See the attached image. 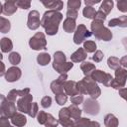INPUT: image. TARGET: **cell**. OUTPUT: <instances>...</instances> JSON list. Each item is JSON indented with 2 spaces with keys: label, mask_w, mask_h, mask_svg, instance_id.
<instances>
[{
  "label": "cell",
  "mask_w": 127,
  "mask_h": 127,
  "mask_svg": "<svg viewBox=\"0 0 127 127\" xmlns=\"http://www.w3.org/2000/svg\"><path fill=\"white\" fill-rule=\"evenodd\" d=\"M41 26V19L40 13L37 10H32L28 14L27 19V27L30 30H37Z\"/></svg>",
  "instance_id": "cell-12"
},
{
  "label": "cell",
  "mask_w": 127,
  "mask_h": 127,
  "mask_svg": "<svg viewBox=\"0 0 127 127\" xmlns=\"http://www.w3.org/2000/svg\"><path fill=\"white\" fill-rule=\"evenodd\" d=\"M90 76L96 81V82H99V83H102L103 85L105 86H110L111 84V81L113 79L112 75L110 73H107L103 70H100V69H95L92 71V73L90 74Z\"/></svg>",
  "instance_id": "cell-8"
},
{
  "label": "cell",
  "mask_w": 127,
  "mask_h": 127,
  "mask_svg": "<svg viewBox=\"0 0 127 127\" xmlns=\"http://www.w3.org/2000/svg\"><path fill=\"white\" fill-rule=\"evenodd\" d=\"M21 75H22L21 69L17 65H13V66L9 67L6 70V73H5L4 76H5L6 81H8V82H15V81L20 79Z\"/></svg>",
  "instance_id": "cell-13"
},
{
  "label": "cell",
  "mask_w": 127,
  "mask_h": 127,
  "mask_svg": "<svg viewBox=\"0 0 127 127\" xmlns=\"http://www.w3.org/2000/svg\"><path fill=\"white\" fill-rule=\"evenodd\" d=\"M8 60H9V62H10L13 65H17V64H19L20 62H21V56H20V54L17 53V52H12V53H10V55H9V57H8Z\"/></svg>",
  "instance_id": "cell-35"
},
{
  "label": "cell",
  "mask_w": 127,
  "mask_h": 127,
  "mask_svg": "<svg viewBox=\"0 0 127 127\" xmlns=\"http://www.w3.org/2000/svg\"><path fill=\"white\" fill-rule=\"evenodd\" d=\"M39 113V107H38V103L37 102H32L31 104V107L29 109V112H28V115L32 118H35Z\"/></svg>",
  "instance_id": "cell-38"
},
{
  "label": "cell",
  "mask_w": 127,
  "mask_h": 127,
  "mask_svg": "<svg viewBox=\"0 0 127 127\" xmlns=\"http://www.w3.org/2000/svg\"><path fill=\"white\" fill-rule=\"evenodd\" d=\"M68 109H69V112H70V116L73 120H77L81 117V110L77 107V105L71 103V105L68 106Z\"/></svg>",
  "instance_id": "cell-29"
},
{
  "label": "cell",
  "mask_w": 127,
  "mask_h": 127,
  "mask_svg": "<svg viewBox=\"0 0 127 127\" xmlns=\"http://www.w3.org/2000/svg\"><path fill=\"white\" fill-rule=\"evenodd\" d=\"M41 105L43 108H49L52 105V98L50 96H44L41 100Z\"/></svg>",
  "instance_id": "cell-45"
},
{
  "label": "cell",
  "mask_w": 127,
  "mask_h": 127,
  "mask_svg": "<svg viewBox=\"0 0 127 127\" xmlns=\"http://www.w3.org/2000/svg\"><path fill=\"white\" fill-rule=\"evenodd\" d=\"M1 66H2V70H1V72H0V75L3 76V75H5V73H6V71H5V64H4L3 62H1Z\"/></svg>",
  "instance_id": "cell-53"
},
{
  "label": "cell",
  "mask_w": 127,
  "mask_h": 127,
  "mask_svg": "<svg viewBox=\"0 0 127 127\" xmlns=\"http://www.w3.org/2000/svg\"><path fill=\"white\" fill-rule=\"evenodd\" d=\"M0 45H1V51L3 53H9L13 49V43L9 38H2Z\"/></svg>",
  "instance_id": "cell-25"
},
{
  "label": "cell",
  "mask_w": 127,
  "mask_h": 127,
  "mask_svg": "<svg viewBox=\"0 0 127 127\" xmlns=\"http://www.w3.org/2000/svg\"><path fill=\"white\" fill-rule=\"evenodd\" d=\"M107 64H108V67L113 69V70L117 69L121 65L120 60L118 58H116V57H109L108 60H107Z\"/></svg>",
  "instance_id": "cell-33"
},
{
  "label": "cell",
  "mask_w": 127,
  "mask_h": 127,
  "mask_svg": "<svg viewBox=\"0 0 127 127\" xmlns=\"http://www.w3.org/2000/svg\"><path fill=\"white\" fill-rule=\"evenodd\" d=\"M64 62H66V57H65L64 53L62 52V51H57V52H55L53 64H59L64 63Z\"/></svg>",
  "instance_id": "cell-28"
},
{
  "label": "cell",
  "mask_w": 127,
  "mask_h": 127,
  "mask_svg": "<svg viewBox=\"0 0 127 127\" xmlns=\"http://www.w3.org/2000/svg\"><path fill=\"white\" fill-rule=\"evenodd\" d=\"M92 35L91 32H89L87 30V28L85 27V25L83 24H79L75 31H74V36H73V43L75 45H80L81 43L84 42V40L86 38H89Z\"/></svg>",
  "instance_id": "cell-7"
},
{
  "label": "cell",
  "mask_w": 127,
  "mask_h": 127,
  "mask_svg": "<svg viewBox=\"0 0 127 127\" xmlns=\"http://www.w3.org/2000/svg\"><path fill=\"white\" fill-rule=\"evenodd\" d=\"M17 9H18L17 4H15V3H10V2H5V3L1 6L0 12H1L2 14H4V15L10 16V15H13V14L17 11Z\"/></svg>",
  "instance_id": "cell-20"
},
{
  "label": "cell",
  "mask_w": 127,
  "mask_h": 127,
  "mask_svg": "<svg viewBox=\"0 0 127 127\" xmlns=\"http://www.w3.org/2000/svg\"><path fill=\"white\" fill-rule=\"evenodd\" d=\"M81 1L80 0H68L67 1V9L78 10L80 8Z\"/></svg>",
  "instance_id": "cell-39"
},
{
  "label": "cell",
  "mask_w": 127,
  "mask_h": 127,
  "mask_svg": "<svg viewBox=\"0 0 127 127\" xmlns=\"http://www.w3.org/2000/svg\"><path fill=\"white\" fill-rule=\"evenodd\" d=\"M117 9H118V11H120L122 13L127 12V0L117 1Z\"/></svg>",
  "instance_id": "cell-43"
},
{
  "label": "cell",
  "mask_w": 127,
  "mask_h": 127,
  "mask_svg": "<svg viewBox=\"0 0 127 127\" xmlns=\"http://www.w3.org/2000/svg\"><path fill=\"white\" fill-rule=\"evenodd\" d=\"M59 122L64 127L74 126V122L71 119L68 107H64L59 111Z\"/></svg>",
  "instance_id": "cell-11"
},
{
  "label": "cell",
  "mask_w": 127,
  "mask_h": 127,
  "mask_svg": "<svg viewBox=\"0 0 127 127\" xmlns=\"http://www.w3.org/2000/svg\"><path fill=\"white\" fill-rule=\"evenodd\" d=\"M63 20V14L57 10H48L41 19V26L48 36H55L59 31V25Z\"/></svg>",
  "instance_id": "cell-1"
},
{
  "label": "cell",
  "mask_w": 127,
  "mask_h": 127,
  "mask_svg": "<svg viewBox=\"0 0 127 127\" xmlns=\"http://www.w3.org/2000/svg\"><path fill=\"white\" fill-rule=\"evenodd\" d=\"M116 1H119V0H116Z\"/></svg>",
  "instance_id": "cell-56"
},
{
  "label": "cell",
  "mask_w": 127,
  "mask_h": 127,
  "mask_svg": "<svg viewBox=\"0 0 127 127\" xmlns=\"http://www.w3.org/2000/svg\"><path fill=\"white\" fill-rule=\"evenodd\" d=\"M121 42H122V45L124 46V48L127 50V37H124V38H122Z\"/></svg>",
  "instance_id": "cell-54"
},
{
  "label": "cell",
  "mask_w": 127,
  "mask_h": 127,
  "mask_svg": "<svg viewBox=\"0 0 127 127\" xmlns=\"http://www.w3.org/2000/svg\"><path fill=\"white\" fill-rule=\"evenodd\" d=\"M0 98H1V104H0V114H1V116L12 118L18 110L16 105H15V102L8 100L7 97H5V95H3V94L0 95Z\"/></svg>",
  "instance_id": "cell-4"
},
{
  "label": "cell",
  "mask_w": 127,
  "mask_h": 127,
  "mask_svg": "<svg viewBox=\"0 0 127 127\" xmlns=\"http://www.w3.org/2000/svg\"><path fill=\"white\" fill-rule=\"evenodd\" d=\"M108 26L109 27H121V28L127 27V16L122 15L120 17L113 18V19L109 20Z\"/></svg>",
  "instance_id": "cell-17"
},
{
  "label": "cell",
  "mask_w": 127,
  "mask_h": 127,
  "mask_svg": "<svg viewBox=\"0 0 127 127\" xmlns=\"http://www.w3.org/2000/svg\"><path fill=\"white\" fill-rule=\"evenodd\" d=\"M16 4H17L18 8L23 9V10H27L31 7V0H18Z\"/></svg>",
  "instance_id": "cell-40"
},
{
  "label": "cell",
  "mask_w": 127,
  "mask_h": 127,
  "mask_svg": "<svg viewBox=\"0 0 127 127\" xmlns=\"http://www.w3.org/2000/svg\"><path fill=\"white\" fill-rule=\"evenodd\" d=\"M77 10H73V9H67L66 11V17L68 18H73V19H76L77 18Z\"/></svg>",
  "instance_id": "cell-47"
},
{
  "label": "cell",
  "mask_w": 127,
  "mask_h": 127,
  "mask_svg": "<svg viewBox=\"0 0 127 127\" xmlns=\"http://www.w3.org/2000/svg\"><path fill=\"white\" fill-rule=\"evenodd\" d=\"M87 57V53L83 48H78L73 54L70 56V60L72 63H81Z\"/></svg>",
  "instance_id": "cell-16"
},
{
  "label": "cell",
  "mask_w": 127,
  "mask_h": 127,
  "mask_svg": "<svg viewBox=\"0 0 127 127\" xmlns=\"http://www.w3.org/2000/svg\"><path fill=\"white\" fill-rule=\"evenodd\" d=\"M29 46L34 51L46 50L47 49V40H46L45 34L43 32H37L29 40Z\"/></svg>",
  "instance_id": "cell-5"
},
{
  "label": "cell",
  "mask_w": 127,
  "mask_h": 127,
  "mask_svg": "<svg viewBox=\"0 0 127 127\" xmlns=\"http://www.w3.org/2000/svg\"><path fill=\"white\" fill-rule=\"evenodd\" d=\"M80 69L82 70L84 75H90L93 70H95V65L91 64L90 62H81L80 64Z\"/></svg>",
  "instance_id": "cell-24"
},
{
  "label": "cell",
  "mask_w": 127,
  "mask_h": 127,
  "mask_svg": "<svg viewBox=\"0 0 127 127\" xmlns=\"http://www.w3.org/2000/svg\"><path fill=\"white\" fill-rule=\"evenodd\" d=\"M64 92L71 96H74L76 94H79V91L77 89V81L74 80H66L64 83Z\"/></svg>",
  "instance_id": "cell-14"
},
{
  "label": "cell",
  "mask_w": 127,
  "mask_h": 127,
  "mask_svg": "<svg viewBox=\"0 0 127 127\" xmlns=\"http://www.w3.org/2000/svg\"><path fill=\"white\" fill-rule=\"evenodd\" d=\"M126 79H127V70L123 67H118L117 69H115V78L112 79L110 86L115 89L122 88L125 86Z\"/></svg>",
  "instance_id": "cell-6"
},
{
  "label": "cell",
  "mask_w": 127,
  "mask_h": 127,
  "mask_svg": "<svg viewBox=\"0 0 127 127\" xmlns=\"http://www.w3.org/2000/svg\"><path fill=\"white\" fill-rule=\"evenodd\" d=\"M88 125H93V126H100V124L98 122H93L90 121L88 118H84V117H80L79 119L75 120L74 122V126H88Z\"/></svg>",
  "instance_id": "cell-27"
},
{
  "label": "cell",
  "mask_w": 127,
  "mask_h": 127,
  "mask_svg": "<svg viewBox=\"0 0 127 127\" xmlns=\"http://www.w3.org/2000/svg\"><path fill=\"white\" fill-rule=\"evenodd\" d=\"M46 8H49V9H51V10H53V8H54V6H55V4H56V2H57V0H39Z\"/></svg>",
  "instance_id": "cell-46"
},
{
  "label": "cell",
  "mask_w": 127,
  "mask_h": 127,
  "mask_svg": "<svg viewBox=\"0 0 127 127\" xmlns=\"http://www.w3.org/2000/svg\"><path fill=\"white\" fill-rule=\"evenodd\" d=\"M59 123H60V122H59L52 114L48 113L47 121H46V123H45V126H47V127H57Z\"/></svg>",
  "instance_id": "cell-37"
},
{
  "label": "cell",
  "mask_w": 127,
  "mask_h": 127,
  "mask_svg": "<svg viewBox=\"0 0 127 127\" xmlns=\"http://www.w3.org/2000/svg\"><path fill=\"white\" fill-rule=\"evenodd\" d=\"M30 93V88L26 87V88H23V89H11L7 95V99L10 100V101H13V102H16V97L17 96H24V95H27Z\"/></svg>",
  "instance_id": "cell-15"
},
{
  "label": "cell",
  "mask_w": 127,
  "mask_h": 127,
  "mask_svg": "<svg viewBox=\"0 0 127 127\" xmlns=\"http://www.w3.org/2000/svg\"><path fill=\"white\" fill-rule=\"evenodd\" d=\"M120 64H121L122 66L127 67V55H126V56H123V57L120 59Z\"/></svg>",
  "instance_id": "cell-52"
},
{
  "label": "cell",
  "mask_w": 127,
  "mask_h": 127,
  "mask_svg": "<svg viewBox=\"0 0 127 127\" xmlns=\"http://www.w3.org/2000/svg\"><path fill=\"white\" fill-rule=\"evenodd\" d=\"M0 125L3 126V127H9L10 123H9V121H8V117L1 116V118H0Z\"/></svg>",
  "instance_id": "cell-50"
},
{
  "label": "cell",
  "mask_w": 127,
  "mask_h": 127,
  "mask_svg": "<svg viewBox=\"0 0 127 127\" xmlns=\"http://www.w3.org/2000/svg\"><path fill=\"white\" fill-rule=\"evenodd\" d=\"M10 119H11L12 124L15 126H18V127H22V126L26 125V123H27V118L24 115V113H22V112H16L14 114V116Z\"/></svg>",
  "instance_id": "cell-19"
},
{
  "label": "cell",
  "mask_w": 127,
  "mask_h": 127,
  "mask_svg": "<svg viewBox=\"0 0 127 127\" xmlns=\"http://www.w3.org/2000/svg\"><path fill=\"white\" fill-rule=\"evenodd\" d=\"M70 102L72 104H75V105H79L83 102V95L82 94H76L74 96H71L70 97Z\"/></svg>",
  "instance_id": "cell-42"
},
{
  "label": "cell",
  "mask_w": 127,
  "mask_h": 127,
  "mask_svg": "<svg viewBox=\"0 0 127 127\" xmlns=\"http://www.w3.org/2000/svg\"><path fill=\"white\" fill-rule=\"evenodd\" d=\"M104 21H101V20H97V19H93L91 24H90V30H91V33L92 35L97 39V40H100V41H105V42H108V41H111L112 40V32L104 26Z\"/></svg>",
  "instance_id": "cell-3"
},
{
  "label": "cell",
  "mask_w": 127,
  "mask_h": 127,
  "mask_svg": "<svg viewBox=\"0 0 127 127\" xmlns=\"http://www.w3.org/2000/svg\"><path fill=\"white\" fill-rule=\"evenodd\" d=\"M0 20H1V24H0V31H1V33H3V34L8 33L10 31V29H11L10 21L8 19H6L5 17H3V16H1Z\"/></svg>",
  "instance_id": "cell-31"
},
{
  "label": "cell",
  "mask_w": 127,
  "mask_h": 127,
  "mask_svg": "<svg viewBox=\"0 0 127 127\" xmlns=\"http://www.w3.org/2000/svg\"><path fill=\"white\" fill-rule=\"evenodd\" d=\"M77 89L80 94H88L93 99H97L101 95L100 87L90 75H84L81 80L77 81Z\"/></svg>",
  "instance_id": "cell-2"
},
{
  "label": "cell",
  "mask_w": 127,
  "mask_h": 127,
  "mask_svg": "<svg viewBox=\"0 0 127 127\" xmlns=\"http://www.w3.org/2000/svg\"><path fill=\"white\" fill-rule=\"evenodd\" d=\"M113 6H114V3H113L112 0H103V2H102V4H101L99 10L103 11L106 15H108V14L111 12Z\"/></svg>",
  "instance_id": "cell-32"
},
{
  "label": "cell",
  "mask_w": 127,
  "mask_h": 127,
  "mask_svg": "<svg viewBox=\"0 0 127 127\" xmlns=\"http://www.w3.org/2000/svg\"><path fill=\"white\" fill-rule=\"evenodd\" d=\"M33 101V95H31L30 93L24 96H21L18 100H17V109L18 111L22 112V113H27L29 112V109L31 107Z\"/></svg>",
  "instance_id": "cell-10"
},
{
  "label": "cell",
  "mask_w": 127,
  "mask_h": 127,
  "mask_svg": "<svg viewBox=\"0 0 127 127\" xmlns=\"http://www.w3.org/2000/svg\"><path fill=\"white\" fill-rule=\"evenodd\" d=\"M73 67V64L72 62H64L63 64H53V68L59 72L60 74L61 73H66L68 70H70L71 68Z\"/></svg>",
  "instance_id": "cell-18"
},
{
  "label": "cell",
  "mask_w": 127,
  "mask_h": 127,
  "mask_svg": "<svg viewBox=\"0 0 127 127\" xmlns=\"http://www.w3.org/2000/svg\"><path fill=\"white\" fill-rule=\"evenodd\" d=\"M101 0H84V3L86 6H93L95 4H98Z\"/></svg>",
  "instance_id": "cell-51"
},
{
  "label": "cell",
  "mask_w": 127,
  "mask_h": 127,
  "mask_svg": "<svg viewBox=\"0 0 127 127\" xmlns=\"http://www.w3.org/2000/svg\"><path fill=\"white\" fill-rule=\"evenodd\" d=\"M106 14L103 12V11H101V10H98V11H96V14H95V18L94 19H97V20H101V21H105V19H106Z\"/></svg>",
  "instance_id": "cell-48"
},
{
  "label": "cell",
  "mask_w": 127,
  "mask_h": 127,
  "mask_svg": "<svg viewBox=\"0 0 127 127\" xmlns=\"http://www.w3.org/2000/svg\"><path fill=\"white\" fill-rule=\"evenodd\" d=\"M37 62L40 65L45 66L51 62V56L48 53H41L37 57Z\"/></svg>",
  "instance_id": "cell-26"
},
{
  "label": "cell",
  "mask_w": 127,
  "mask_h": 127,
  "mask_svg": "<svg viewBox=\"0 0 127 127\" xmlns=\"http://www.w3.org/2000/svg\"><path fill=\"white\" fill-rule=\"evenodd\" d=\"M118 93H119V95H120L123 99H125L126 102H127V87L119 88V89H118Z\"/></svg>",
  "instance_id": "cell-49"
},
{
  "label": "cell",
  "mask_w": 127,
  "mask_h": 127,
  "mask_svg": "<svg viewBox=\"0 0 127 127\" xmlns=\"http://www.w3.org/2000/svg\"><path fill=\"white\" fill-rule=\"evenodd\" d=\"M103 57H104L103 52L100 51V50H96V51L94 52L93 56H92V60H93L95 63H99V62H101V61L103 60Z\"/></svg>",
  "instance_id": "cell-44"
},
{
  "label": "cell",
  "mask_w": 127,
  "mask_h": 127,
  "mask_svg": "<svg viewBox=\"0 0 127 127\" xmlns=\"http://www.w3.org/2000/svg\"><path fill=\"white\" fill-rule=\"evenodd\" d=\"M82 108L83 111L89 115H97L100 111V105L96 101V99H93L91 97L86 98L82 102Z\"/></svg>",
  "instance_id": "cell-9"
},
{
  "label": "cell",
  "mask_w": 127,
  "mask_h": 127,
  "mask_svg": "<svg viewBox=\"0 0 127 127\" xmlns=\"http://www.w3.org/2000/svg\"><path fill=\"white\" fill-rule=\"evenodd\" d=\"M118 124H119L118 119L114 114L108 113V114L105 115V117H104V125L106 127H116V126H118Z\"/></svg>",
  "instance_id": "cell-23"
},
{
  "label": "cell",
  "mask_w": 127,
  "mask_h": 127,
  "mask_svg": "<svg viewBox=\"0 0 127 127\" xmlns=\"http://www.w3.org/2000/svg\"><path fill=\"white\" fill-rule=\"evenodd\" d=\"M47 116H48V113L46 111H39L38 115H37V120H38V123L42 124V125H45L46 121H47Z\"/></svg>",
  "instance_id": "cell-41"
},
{
  "label": "cell",
  "mask_w": 127,
  "mask_h": 127,
  "mask_svg": "<svg viewBox=\"0 0 127 127\" xmlns=\"http://www.w3.org/2000/svg\"><path fill=\"white\" fill-rule=\"evenodd\" d=\"M65 82V81H64ZM64 82H63V81H61L60 79H56V80H53L52 82H51V85H50V87H51V90L53 91V93H55V94H59V93H63V92H64Z\"/></svg>",
  "instance_id": "cell-22"
},
{
  "label": "cell",
  "mask_w": 127,
  "mask_h": 127,
  "mask_svg": "<svg viewBox=\"0 0 127 127\" xmlns=\"http://www.w3.org/2000/svg\"><path fill=\"white\" fill-rule=\"evenodd\" d=\"M83 49L86 51V53H94L97 49V46H96L95 42H93V41H84Z\"/></svg>",
  "instance_id": "cell-34"
},
{
  "label": "cell",
  "mask_w": 127,
  "mask_h": 127,
  "mask_svg": "<svg viewBox=\"0 0 127 127\" xmlns=\"http://www.w3.org/2000/svg\"><path fill=\"white\" fill-rule=\"evenodd\" d=\"M63 28H64V32H66V33H72V32H74V31H75V29H76L75 19L66 17V19L64 21Z\"/></svg>",
  "instance_id": "cell-21"
},
{
  "label": "cell",
  "mask_w": 127,
  "mask_h": 127,
  "mask_svg": "<svg viewBox=\"0 0 127 127\" xmlns=\"http://www.w3.org/2000/svg\"><path fill=\"white\" fill-rule=\"evenodd\" d=\"M95 14H96V11L92 6H85L82 10V15L86 19H92L93 20L95 18Z\"/></svg>",
  "instance_id": "cell-30"
},
{
  "label": "cell",
  "mask_w": 127,
  "mask_h": 127,
  "mask_svg": "<svg viewBox=\"0 0 127 127\" xmlns=\"http://www.w3.org/2000/svg\"><path fill=\"white\" fill-rule=\"evenodd\" d=\"M17 1L18 0H5V2H10V3H17Z\"/></svg>",
  "instance_id": "cell-55"
},
{
  "label": "cell",
  "mask_w": 127,
  "mask_h": 127,
  "mask_svg": "<svg viewBox=\"0 0 127 127\" xmlns=\"http://www.w3.org/2000/svg\"><path fill=\"white\" fill-rule=\"evenodd\" d=\"M55 100L59 105H64L67 101V94L65 92L56 94L55 95Z\"/></svg>",
  "instance_id": "cell-36"
}]
</instances>
